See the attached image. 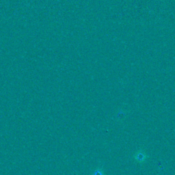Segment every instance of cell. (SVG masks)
<instances>
[{
    "instance_id": "obj_1",
    "label": "cell",
    "mask_w": 175,
    "mask_h": 175,
    "mask_svg": "<svg viewBox=\"0 0 175 175\" xmlns=\"http://www.w3.org/2000/svg\"><path fill=\"white\" fill-rule=\"evenodd\" d=\"M133 158L138 163L142 165V164L145 163L146 160L150 158V156L146 154V153L144 149L140 148L134 153Z\"/></svg>"
},
{
    "instance_id": "obj_2",
    "label": "cell",
    "mask_w": 175,
    "mask_h": 175,
    "mask_svg": "<svg viewBox=\"0 0 175 175\" xmlns=\"http://www.w3.org/2000/svg\"><path fill=\"white\" fill-rule=\"evenodd\" d=\"M128 115V112L125 111V110L123 109H120L119 111H118L116 114V120L119 122H123V121L126 119V117Z\"/></svg>"
},
{
    "instance_id": "obj_3",
    "label": "cell",
    "mask_w": 175,
    "mask_h": 175,
    "mask_svg": "<svg viewBox=\"0 0 175 175\" xmlns=\"http://www.w3.org/2000/svg\"><path fill=\"white\" fill-rule=\"evenodd\" d=\"M92 175H105V171L101 167H97L95 170L92 172Z\"/></svg>"
}]
</instances>
